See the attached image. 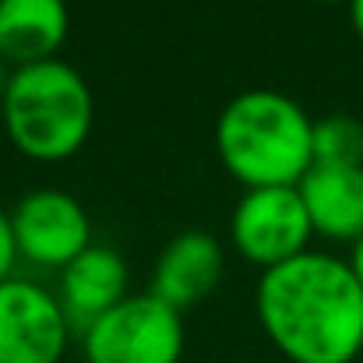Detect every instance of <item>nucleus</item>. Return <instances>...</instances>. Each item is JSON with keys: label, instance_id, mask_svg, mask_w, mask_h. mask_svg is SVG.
Here are the masks:
<instances>
[{"label": "nucleus", "instance_id": "obj_1", "mask_svg": "<svg viewBox=\"0 0 363 363\" xmlns=\"http://www.w3.org/2000/svg\"><path fill=\"white\" fill-rule=\"evenodd\" d=\"M254 307L293 363H353L363 353V286L350 261L303 250L261 268Z\"/></svg>", "mask_w": 363, "mask_h": 363}, {"label": "nucleus", "instance_id": "obj_2", "mask_svg": "<svg viewBox=\"0 0 363 363\" xmlns=\"http://www.w3.org/2000/svg\"><path fill=\"white\" fill-rule=\"evenodd\" d=\"M216 148L243 187L300 184L314 162V121L279 89H243L216 121Z\"/></svg>", "mask_w": 363, "mask_h": 363}, {"label": "nucleus", "instance_id": "obj_3", "mask_svg": "<svg viewBox=\"0 0 363 363\" xmlns=\"http://www.w3.org/2000/svg\"><path fill=\"white\" fill-rule=\"evenodd\" d=\"M0 110L11 141L43 162L74 155L96 117L85 74L64 57L18 64L0 96Z\"/></svg>", "mask_w": 363, "mask_h": 363}, {"label": "nucleus", "instance_id": "obj_4", "mask_svg": "<svg viewBox=\"0 0 363 363\" xmlns=\"http://www.w3.org/2000/svg\"><path fill=\"white\" fill-rule=\"evenodd\" d=\"M184 339L180 311L148 289L96 318L82 332V350L89 363H180Z\"/></svg>", "mask_w": 363, "mask_h": 363}, {"label": "nucleus", "instance_id": "obj_5", "mask_svg": "<svg viewBox=\"0 0 363 363\" xmlns=\"http://www.w3.org/2000/svg\"><path fill=\"white\" fill-rule=\"evenodd\" d=\"M314 226L296 184L247 187L230 216V237L247 261L272 268L307 250Z\"/></svg>", "mask_w": 363, "mask_h": 363}, {"label": "nucleus", "instance_id": "obj_6", "mask_svg": "<svg viewBox=\"0 0 363 363\" xmlns=\"http://www.w3.org/2000/svg\"><path fill=\"white\" fill-rule=\"evenodd\" d=\"M71 332L53 289L21 275L0 282V363H60Z\"/></svg>", "mask_w": 363, "mask_h": 363}, {"label": "nucleus", "instance_id": "obj_7", "mask_svg": "<svg viewBox=\"0 0 363 363\" xmlns=\"http://www.w3.org/2000/svg\"><path fill=\"white\" fill-rule=\"evenodd\" d=\"M11 226L18 254L43 268H64L92 243L85 205L60 187H35L21 194L11 208Z\"/></svg>", "mask_w": 363, "mask_h": 363}, {"label": "nucleus", "instance_id": "obj_8", "mask_svg": "<svg viewBox=\"0 0 363 363\" xmlns=\"http://www.w3.org/2000/svg\"><path fill=\"white\" fill-rule=\"evenodd\" d=\"M127 261L106 243H89L71 264L60 268V307L74 332H85L96 318L127 296Z\"/></svg>", "mask_w": 363, "mask_h": 363}, {"label": "nucleus", "instance_id": "obj_9", "mask_svg": "<svg viewBox=\"0 0 363 363\" xmlns=\"http://www.w3.org/2000/svg\"><path fill=\"white\" fill-rule=\"evenodd\" d=\"M296 191L314 233L353 243L363 237V162H311Z\"/></svg>", "mask_w": 363, "mask_h": 363}, {"label": "nucleus", "instance_id": "obj_10", "mask_svg": "<svg viewBox=\"0 0 363 363\" xmlns=\"http://www.w3.org/2000/svg\"><path fill=\"white\" fill-rule=\"evenodd\" d=\"M226 268L223 243L205 230H184L162 247L155 272H152V293L162 296L169 307L184 311L198 300H205Z\"/></svg>", "mask_w": 363, "mask_h": 363}, {"label": "nucleus", "instance_id": "obj_11", "mask_svg": "<svg viewBox=\"0 0 363 363\" xmlns=\"http://www.w3.org/2000/svg\"><path fill=\"white\" fill-rule=\"evenodd\" d=\"M67 25V0H0V57L11 67L57 57Z\"/></svg>", "mask_w": 363, "mask_h": 363}, {"label": "nucleus", "instance_id": "obj_12", "mask_svg": "<svg viewBox=\"0 0 363 363\" xmlns=\"http://www.w3.org/2000/svg\"><path fill=\"white\" fill-rule=\"evenodd\" d=\"M314 162H363V123L350 113L314 121Z\"/></svg>", "mask_w": 363, "mask_h": 363}, {"label": "nucleus", "instance_id": "obj_13", "mask_svg": "<svg viewBox=\"0 0 363 363\" xmlns=\"http://www.w3.org/2000/svg\"><path fill=\"white\" fill-rule=\"evenodd\" d=\"M18 240H14V226H11V212L0 208V282L14 275V264H18Z\"/></svg>", "mask_w": 363, "mask_h": 363}, {"label": "nucleus", "instance_id": "obj_14", "mask_svg": "<svg viewBox=\"0 0 363 363\" xmlns=\"http://www.w3.org/2000/svg\"><path fill=\"white\" fill-rule=\"evenodd\" d=\"M350 264H353V272H357V279H360L363 286V237L353 243V254H350Z\"/></svg>", "mask_w": 363, "mask_h": 363}, {"label": "nucleus", "instance_id": "obj_15", "mask_svg": "<svg viewBox=\"0 0 363 363\" xmlns=\"http://www.w3.org/2000/svg\"><path fill=\"white\" fill-rule=\"evenodd\" d=\"M350 21H353L357 35L363 39V0H350Z\"/></svg>", "mask_w": 363, "mask_h": 363}, {"label": "nucleus", "instance_id": "obj_16", "mask_svg": "<svg viewBox=\"0 0 363 363\" xmlns=\"http://www.w3.org/2000/svg\"><path fill=\"white\" fill-rule=\"evenodd\" d=\"M11 71H14V67H11V64L0 57V96H4V89H7V78H11Z\"/></svg>", "mask_w": 363, "mask_h": 363}]
</instances>
